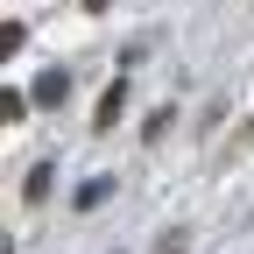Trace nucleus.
<instances>
[{
	"label": "nucleus",
	"mask_w": 254,
	"mask_h": 254,
	"mask_svg": "<svg viewBox=\"0 0 254 254\" xmlns=\"http://www.w3.org/2000/svg\"><path fill=\"white\" fill-rule=\"evenodd\" d=\"M120 106H127V85L113 78V85L99 92V113H92V127H99V134H113V127H120Z\"/></svg>",
	"instance_id": "1"
},
{
	"label": "nucleus",
	"mask_w": 254,
	"mask_h": 254,
	"mask_svg": "<svg viewBox=\"0 0 254 254\" xmlns=\"http://www.w3.org/2000/svg\"><path fill=\"white\" fill-rule=\"evenodd\" d=\"M64 92H71V71H43L36 85H28V99L36 106H64Z\"/></svg>",
	"instance_id": "2"
},
{
	"label": "nucleus",
	"mask_w": 254,
	"mask_h": 254,
	"mask_svg": "<svg viewBox=\"0 0 254 254\" xmlns=\"http://www.w3.org/2000/svg\"><path fill=\"white\" fill-rule=\"evenodd\" d=\"M50 177H57L50 163H28V177H21V198H28V205H43V198H50Z\"/></svg>",
	"instance_id": "3"
},
{
	"label": "nucleus",
	"mask_w": 254,
	"mask_h": 254,
	"mask_svg": "<svg viewBox=\"0 0 254 254\" xmlns=\"http://www.w3.org/2000/svg\"><path fill=\"white\" fill-rule=\"evenodd\" d=\"M21 43H28V21H0V57H21Z\"/></svg>",
	"instance_id": "4"
},
{
	"label": "nucleus",
	"mask_w": 254,
	"mask_h": 254,
	"mask_svg": "<svg viewBox=\"0 0 254 254\" xmlns=\"http://www.w3.org/2000/svg\"><path fill=\"white\" fill-rule=\"evenodd\" d=\"M28 106H36V99H28V92H0V120H21Z\"/></svg>",
	"instance_id": "5"
},
{
	"label": "nucleus",
	"mask_w": 254,
	"mask_h": 254,
	"mask_svg": "<svg viewBox=\"0 0 254 254\" xmlns=\"http://www.w3.org/2000/svg\"><path fill=\"white\" fill-rule=\"evenodd\" d=\"M106 190H113V184H106V177H92V184H85V190H78V212H92V205H106Z\"/></svg>",
	"instance_id": "6"
},
{
	"label": "nucleus",
	"mask_w": 254,
	"mask_h": 254,
	"mask_svg": "<svg viewBox=\"0 0 254 254\" xmlns=\"http://www.w3.org/2000/svg\"><path fill=\"white\" fill-rule=\"evenodd\" d=\"M78 7H85V14H106V7H113V0H78Z\"/></svg>",
	"instance_id": "7"
},
{
	"label": "nucleus",
	"mask_w": 254,
	"mask_h": 254,
	"mask_svg": "<svg viewBox=\"0 0 254 254\" xmlns=\"http://www.w3.org/2000/svg\"><path fill=\"white\" fill-rule=\"evenodd\" d=\"M247 141H254V120H247Z\"/></svg>",
	"instance_id": "8"
}]
</instances>
